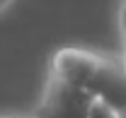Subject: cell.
Returning a JSON list of instances; mask_svg holds the SVG:
<instances>
[{
  "mask_svg": "<svg viewBox=\"0 0 126 118\" xmlns=\"http://www.w3.org/2000/svg\"><path fill=\"white\" fill-rule=\"evenodd\" d=\"M119 118H126V111H124V113H121V116H119Z\"/></svg>",
  "mask_w": 126,
  "mask_h": 118,
  "instance_id": "ba28073f",
  "label": "cell"
},
{
  "mask_svg": "<svg viewBox=\"0 0 126 118\" xmlns=\"http://www.w3.org/2000/svg\"><path fill=\"white\" fill-rule=\"evenodd\" d=\"M10 2H12V0H0V12H2L5 7H10Z\"/></svg>",
  "mask_w": 126,
  "mask_h": 118,
  "instance_id": "8992f818",
  "label": "cell"
},
{
  "mask_svg": "<svg viewBox=\"0 0 126 118\" xmlns=\"http://www.w3.org/2000/svg\"><path fill=\"white\" fill-rule=\"evenodd\" d=\"M92 106L94 96L87 89L48 75L41 101L36 104L32 118H90Z\"/></svg>",
  "mask_w": 126,
  "mask_h": 118,
  "instance_id": "6da1fadb",
  "label": "cell"
},
{
  "mask_svg": "<svg viewBox=\"0 0 126 118\" xmlns=\"http://www.w3.org/2000/svg\"><path fill=\"white\" fill-rule=\"evenodd\" d=\"M124 46H126V36H124Z\"/></svg>",
  "mask_w": 126,
  "mask_h": 118,
  "instance_id": "9c48e42d",
  "label": "cell"
},
{
  "mask_svg": "<svg viewBox=\"0 0 126 118\" xmlns=\"http://www.w3.org/2000/svg\"><path fill=\"white\" fill-rule=\"evenodd\" d=\"M121 31L126 36V0H124V7H121Z\"/></svg>",
  "mask_w": 126,
  "mask_h": 118,
  "instance_id": "5b68a950",
  "label": "cell"
},
{
  "mask_svg": "<svg viewBox=\"0 0 126 118\" xmlns=\"http://www.w3.org/2000/svg\"><path fill=\"white\" fill-rule=\"evenodd\" d=\"M90 118H119V113L114 108H109V106H104V104L94 101L92 111H90Z\"/></svg>",
  "mask_w": 126,
  "mask_h": 118,
  "instance_id": "277c9868",
  "label": "cell"
},
{
  "mask_svg": "<svg viewBox=\"0 0 126 118\" xmlns=\"http://www.w3.org/2000/svg\"><path fill=\"white\" fill-rule=\"evenodd\" d=\"M2 118H19V116H2Z\"/></svg>",
  "mask_w": 126,
  "mask_h": 118,
  "instance_id": "52a82bcc",
  "label": "cell"
},
{
  "mask_svg": "<svg viewBox=\"0 0 126 118\" xmlns=\"http://www.w3.org/2000/svg\"><path fill=\"white\" fill-rule=\"evenodd\" d=\"M99 60H102L99 53L68 46V48H61V51L53 53V58H51V75L63 80V82H68V84L87 89L94 72H97Z\"/></svg>",
  "mask_w": 126,
  "mask_h": 118,
  "instance_id": "3957f363",
  "label": "cell"
},
{
  "mask_svg": "<svg viewBox=\"0 0 126 118\" xmlns=\"http://www.w3.org/2000/svg\"><path fill=\"white\" fill-rule=\"evenodd\" d=\"M87 92L94 96V101L114 108L121 116L126 111V58L102 56Z\"/></svg>",
  "mask_w": 126,
  "mask_h": 118,
  "instance_id": "7a4b0ae2",
  "label": "cell"
}]
</instances>
